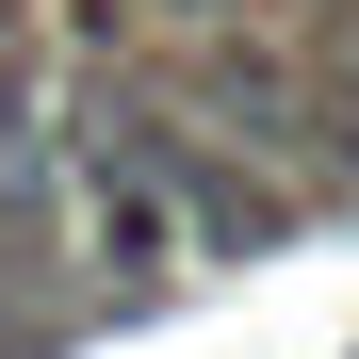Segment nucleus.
I'll return each mask as SVG.
<instances>
[{
	"instance_id": "obj_1",
	"label": "nucleus",
	"mask_w": 359,
	"mask_h": 359,
	"mask_svg": "<svg viewBox=\"0 0 359 359\" xmlns=\"http://www.w3.org/2000/svg\"><path fill=\"white\" fill-rule=\"evenodd\" d=\"M66 196H82V262H98V278H131V294L196 278V245H212L163 114H82V131H66Z\"/></svg>"
},
{
	"instance_id": "obj_3",
	"label": "nucleus",
	"mask_w": 359,
	"mask_h": 359,
	"mask_svg": "<svg viewBox=\"0 0 359 359\" xmlns=\"http://www.w3.org/2000/svg\"><path fill=\"white\" fill-rule=\"evenodd\" d=\"M0 33H17V0H0Z\"/></svg>"
},
{
	"instance_id": "obj_2",
	"label": "nucleus",
	"mask_w": 359,
	"mask_h": 359,
	"mask_svg": "<svg viewBox=\"0 0 359 359\" xmlns=\"http://www.w3.org/2000/svg\"><path fill=\"white\" fill-rule=\"evenodd\" d=\"M0 359H49V327H33V311H0Z\"/></svg>"
}]
</instances>
